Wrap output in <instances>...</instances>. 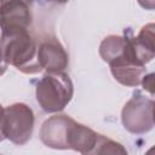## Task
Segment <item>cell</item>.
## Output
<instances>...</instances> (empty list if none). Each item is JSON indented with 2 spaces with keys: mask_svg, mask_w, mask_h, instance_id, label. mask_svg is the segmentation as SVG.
<instances>
[{
  "mask_svg": "<svg viewBox=\"0 0 155 155\" xmlns=\"http://www.w3.org/2000/svg\"><path fill=\"white\" fill-rule=\"evenodd\" d=\"M38 44L29 28L1 29V62L13 65L24 74H36L42 70L38 61Z\"/></svg>",
  "mask_w": 155,
  "mask_h": 155,
  "instance_id": "obj_1",
  "label": "cell"
},
{
  "mask_svg": "<svg viewBox=\"0 0 155 155\" xmlns=\"http://www.w3.org/2000/svg\"><path fill=\"white\" fill-rule=\"evenodd\" d=\"M74 85L69 75L58 73H46L38 82L35 96L36 102L45 113H59L71 101Z\"/></svg>",
  "mask_w": 155,
  "mask_h": 155,
  "instance_id": "obj_2",
  "label": "cell"
},
{
  "mask_svg": "<svg viewBox=\"0 0 155 155\" xmlns=\"http://www.w3.org/2000/svg\"><path fill=\"white\" fill-rule=\"evenodd\" d=\"M34 113L24 103H15L2 108L1 139H8L16 145H23L31 138Z\"/></svg>",
  "mask_w": 155,
  "mask_h": 155,
  "instance_id": "obj_3",
  "label": "cell"
},
{
  "mask_svg": "<svg viewBox=\"0 0 155 155\" xmlns=\"http://www.w3.org/2000/svg\"><path fill=\"white\" fill-rule=\"evenodd\" d=\"M155 101L136 90L121 110L122 126L133 134H143L155 126Z\"/></svg>",
  "mask_w": 155,
  "mask_h": 155,
  "instance_id": "obj_4",
  "label": "cell"
},
{
  "mask_svg": "<svg viewBox=\"0 0 155 155\" xmlns=\"http://www.w3.org/2000/svg\"><path fill=\"white\" fill-rule=\"evenodd\" d=\"M126 36V47L124 52L114 58L111 62H109L110 71L114 79L120 82L124 86L128 87H137L142 84V79L145 75L147 68L145 64H143L133 48L132 41H131V29L125 30Z\"/></svg>",
  "mask_w": 155,
  "mask_h": 155,
  "instance_id": "obj_5",
  "label": "cell"
},
{
  "mask_svg": "<svg viewBox=\"0 0 155 155\" xmlns=\"http://www.w3.org/2000/svg\"><path fill=\"white\" fill-rule=\"evenodd\" d=\"M73 119L65 114H57L46 119L40 128L41 142L52 149H67L68 128Z\"/></svg>",
  "mask_w": 155,
  "mask_h": 155,
  "instance_id": "obj_6",
  "label": "cell"
},
{
  "mask_svg": "<svg viewBox=\"0 0 155 155\" xmlns=\"http://www.w3.org/2000/svg\"><path fill=\"white\" fill-rule=\"evenodd\" d=\"M38 61L47 73L63 71L69 64L68 53L56 38H46L39 44Z\"/></svg>",
  "mask_w": 155,
  "mask_h": 155,
  "instance_id": "obj_7",
  "label": "cell"
},
{
  "mask_svg": "<svg viewBox=\"0 0 155 155\" xmlns=\"http://www.w3.org/2000/svg\"><path fill=\"white\" fill-rule=\"evenodd\" d=\"M99 133L92 128L76 122L74 119L69 125L67 134V149H73L80 154L90 155L96 151Z\"/></svg>",
  "mask_w": 155,
  "mask_h": 155,
  "instance_id": "obj_8",
  "label": "cell"
},
{
  "mask_svg": "<svg viewBox=\"0 0 155 155\" xmlns=\"http://www.w3.org/2000/svg\"><path fill=\"white\" fill-rule=\"evenodd\" d=\"M31 24V12L29 5L23 0L1 1V29L29 28Z\"/></svg>",
  "mask_w": 155,
  "mask_h": 155,
  "instance_id": "obj_9",
  "label": "cell"
},
{
  "mask_svg": "<svg viewBox=\"0 0 155 155\" xmlns=\"http://www.w3.org/2000/svg\"><path fill=\"white\" fill-rule=\"evenodd\" d=\"M131 41L138 59L147 64L155 57V23L143 25L137 36L131 31Z\"/></svg>",
  "mask_w": 155,
  "mask_h": 155,
  "instance_id": "obj_10",
  "label": "cell"
},
{
  "mask_svg": "<svg viewBox=\"0 0 155 155\" xmlns=\"http://www.w3.org/2000/svg\"><path fill=\"white\" fill-rule=\"evenodd\" d=\"M126 47V36L124 35H109L104 38L99 45L101 58L109 63L117 56H120Z\"/></svg>",
  "mask_w": 155,
  "mask_h": 155,
  "instance_id": "obj_11",
  "label": "cell"
},
{
  "mask_svg": "<svg viewBox=\"0 0 155 155\" xmlns=\"http://www.w3.org/2000/svg\"><path fill=\"white\" fill-rule=\"evenodd\" d=\"M99 154H124L125 155V154H127V150L120 143H117L103 134H99L94 155H99Z\"/></svg>",
  "mask_w": 155,
  "mask_h": 155,
  "instance_id": "obj_12",
  "label": "cell"
},
{
  "mask_svg": "<svg viewBox=\"0 0 155 155\" xmlns=\"http://www.w3.org/2000/svg\"><path fill=\"white\" fill-rule=\"evenodd\" d=\"M142 87L144 91L149 92L153 97H155V71L145 74L142 79Z\"/></svg>",
  "mask_w": 155,
  "mask_h": 155,
  "instance_id": "obj_13",
  "label": "cell"
},
{
  "mask_svg": "<svg viewBox=\"0 0 155 155\" xmlns=\"http://www.w3.org/2000/svg\"><path fill=\"white\" fill-rule=\"evenodd\" d=\"M137 2L145 10H155V0H137Z\"/></svg>",
  "mask_w": 155,
  "mask_h": 155,
  "instance_id": "obj_14",
  "label": "cell"
},
{
  "mask_svg": "<svg viewBox=\"0 0 155 155\" xmlns=\"http://www.w3.org/2000/svg\"><path fill=\"white\" fill-rule=\"evenodd\" d=\"M53 1H56V2H58V4H65L68 0H53Z\"/></svg>",
  "mask_w": 155,
  "mask_h": 155,
  "instance_id": "obj_15",
  "label": "cell"
},
{
  "mask_svg": "<svg viewBox=\"0 0 155 155\" xmlns=\"http://www.w3.org/2000/svg\"><path fill=\"white\" fill-rule=\"evenodd\" d=\"M155 101V99H154ZM154 117H155V108H154Z\"/></svg>",
  "mask_w": 155,
  "mask_h": 155,
  "instance_id": "obj_16",
  "label": "cell"
}]
</instances>
